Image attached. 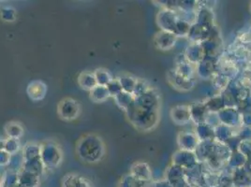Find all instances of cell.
Segmentation results:
<instances>
[{
	"instance_id": "6",
	"label": "cell",
	"mask_w": 251,
	"mask_h": 187,
	"mask_svg": "<svg viewBox=\"0 0 251 187\" xmlns=\"http://www.w3.org/2000/svg\"><path fill=\"white\" fill-rule=\"evenodd\" d=\"M130 175L138 181L148 183L152 180V171L147 163H136L131 167Z\"/></svg>"
},
{
	"instance_id": "20",
	"label": "cell",
	"mask_w": 251,
	"mask_h": 187,
	"mask_svg": "<svg viewBox=\"0 0 251 187\" xmlns=\"http://www.w3.org/2000/svg\"><path fill=\"white\" fill-rule=\"evenodd\" d=\"M151 187H172L170 183L168 182L167 180H160V181H157L155 183H153V185Z\"/></svg>"
},
{
	"instance_id": "16",
	"label": "cell",
	"mask_w": 251,
	"mask_h": 187,
	"mask_svg": "<svg viewBox=\"0 0 251 187\" xmlns=\"http://www.w3.org/2000/svg\"><path fill=\"white\" fill-rule=\"evenodd\" d=\"M1 150L6 151L11 156L17 154L19 150V140L8 138V140H4V145L1 148Z\"/></svg>"
},
{
	"instance_id": "9",
	"label": "cell",
	"mask_w": 251,
	"mask_h": 187,
	"mask_svg": "<svg viewBox=\"0 0 251 187\" xmlns=\"http://www.w3.org/2000/svg\"><path fill=\"white\" fill-rule=\"evenodd\" d=\"M18 184L25 187H38L40 184V176L22 169L21 172L18 173Z\"/></svg>"
},
{
	"instance_id": "2",
	"label": "cell",
	"mask_w": 251,
	"mask_h": 187,
	"mask_svg": "<svg viewBox=\"0 0 251 187\" xmlns=\"http://www.w3.org/2000/svg\"><path fill=\"white\" fill-rule=\"evenodd\" d=\"M126 112L131 124L140 130L148 131L157 125L158 112L143 109L139 107L135 101Z\"/></svg>"
},
{
	"instance_id": "11",
	"label": "cell",
	"mask_w": 251,
	"mask_h": 187,
	"mask_svg": "<svg viewBox=\"0 0 251 187\" xmlns=\"http://www.w3.org/2000/svg\"><path fill=\"white\" fill-rule=\"evenodd\" d=\"M90 99L94 102H104L105 100L111 96L107 86L97 85L94 89L89 92Z\"/></svg>"
},
{
	"instance_id": "14",
	"label": "cell",
	"mask_w": 251,
	"mask_h": 187,
	"mask_svg": "<svg viewBox=\"0 0 251 187\" xmlns=\"http://www.w3.org/2000/svg\"><path fill=\"white\" fill-rule=\"evenodd\" d=\"M5 132L10 139L19 140L24 134V129L19 123L17 122H10L4 127Z\"/></svg>"
},
{
	"instance_id": "7",
	"label": "cell",
	"mask_w": 251,
	"mask_h": 187,
	"mask_svg": "<svg viewBox=\"0 0 251 187\" xmlns=\"http://www.w3.org/2000/svg\"><path fill=\"white\" fill-rule=\"evenodd\" d=\"M154 42L160 50H170L176 43V35L172 32L161 31L157 33Z\"/></svg>"
},
{
	"instance_id": "1",
	"label": "cell",
	"mask_w": 251,
	"mask_h": 187,
	"mask_svg": "<svg viewBox=\"0 0 251 187\" xmlns=\"http://www.w3.org/2000/svg\"><path fill=\"white\" fill-rule=\"evenodd\" d=\"M76 154L85 163L95 164L100 162L105 156V146L100 137L95 134L82 137L77 145Z\"/></svg>"
},
{
	"instance_id": "4",
	"label": "cell",
	"mask_w": 251,
	"mask_h": 187,
	"mask_svg": "<svg viewBox=\"0 0 251 187\" xmlns=\"http://www.w3.org/2000/svg\"><path fill=\"white\" fill-rule=\"evenodd\" d=\"M81 114V105L72 97H65L57 105V115L64 121H73Z\"/></svg>"
},
{
	"instance_id": "8",
	"label": "cell",
	"mask_w": 251,
	"mask_h": 187,
	"mask_svg": "<svg viewBox=\"0 0 251 187\" xmlns=\"http://www.w3.org/2000/svg\"><path fill=\"white\" fill-rule=\"evenodd\" d=\"M47 93V85L42 81H33L27 86V94L34 101L42 100Z\"/></svg>"
},
{
	"instance_id": "10",
	"label": "cell",
	"mask_w": 251,
	"mask_h": 187,
	"mask_svg": "<svg viewBox=\"0 0 251 187\" xmlns=\"http://www.w3.org/2000/svg\"><path fill=\"white\" fill-rule=\"evenodd\" d=\"M78 83L81 86V88L89 92L98 85L94 72H90V71L80 73L78 77Z\"/></svg>"
},
{
	"instance_id": "18",
	"label": "cell",
	"mask_w": 251,
	"mask_h": 187,
	"mask_svg": "<svg viewBox=\"0 0 251 187\" xmlns=\"http://www.w3.org/2000/svg\"><path fill=\"white\" fill-rule=\"evenodd\" d=\"M107 88H108V90L110 92L111 96H114V97L116 96L117 94H119L121 92H123L122 85H121V83L119 82L118 78L117 79H114L111 83H109Z\"/></svg>"
},
{
	"instance_id": "3",
	"label": "cell",
	"mask_w": 251,
	"mask_h": 187,
	"mask_svg": "<svg viewBox=\"0 0 251 187\" xmlns=\"http://www.w3.org/2000/svg\"><path fill=\"white\" fill-rule=\"evenodd\" d=\"M41 159L45 169H53L62 162V152L55 143L45 142L42 145Z\"/></svg>"
},
{
	"instance_id": "15",
	"label": "cell",
	"mask_w": 251,
	"mask_h": 187,
	"mask_svg": "<svg viewBox=\"0 0 251 187\" xmlns=\"http://www.w3.org/2000/svg\"><path fill=\"white\" fill-rule=\"evenodd\" d=\"M98 85H102V86H108V84L111 83L114 79L111 76L108 70L104 69H98L94 71Z\"/></svg>"
},
{
	"instance_id": "5",
	"label": "cell",
	"mask_w": 251,
	"mask_h": 187,
	"mask_svg": "<svg viewBox=\"0 0 251 187\" xmlns=\"http://www.w3.org/2000/svg\"><path fill=\"white\" fill-rule=\"evenodd\" d=\"M62 187H93L90 181L86 178L75 174V173H69L66 174L62 180Z\"/></svg>"
},
{
	"instance_id": "17",
	"label": "cell",
	"mask_w": 251,
	"mask_h": 187,
	"mask_svg": "<svg viewBox=\"0 0 251 187\" xmlns=\"http://www.w3.org/2000/svg\"><path fill=\"white\" fill-rule=\"evenodd\" d=\"M147 183L138 181L132 175H126L121 180L119 187H146Z\"/></svg>"
},
{
	"instance_id": "19",
	"label": "cell",
	"mask_w": 251,
	"mask_h": 187,
	"mask_svg": "<svg viewBox=\"0 0 251 187\" xmlns=\"http://www.w3.org/2000/svg\"><path fill=\"white\" fill-rule=\"evenodd\" d=\"M1 17L4 21L12 22L15 20L16 18V14L15 11L12 10L11 8H6L3 9V11L1 12Z\"/></svg>"
},
{
	"instance_id": "13",
	"label": "cell",
	"mask_w": 251,
	"mask_h": 187,
	"mask_svg": "<svg viewBox=\"0 0 251 187\" xmlns=\"http://www.w3.org/2000/svg\"><path fill=\"white\" fill-rule=\"evenodd\" d=\"M135 96L132 94L126 93V92H121L119 94L115 96V102L120 108L124 109L126 111L133 102L135 101Z\"/></svg>"
},
{
	"instance_id": "12",
	"label": "cell",
	"mask_w": 251,
	"mask_h": 187,
	"mask_svg": "<svg viewBox=\"0 0 251 187\" xmlns=\"http://www.w3.org/2000/svg\"><path fill=\"white\" fill-rule=\"evenodd\" d=\"M118 80H119V82H120L121 85H122V88H123L124 92L133 94V91L135 89V86H136L139 79H137V78L131 76V75L124 74V75L118 77Z\"/></svg>"
}]
</instances>
